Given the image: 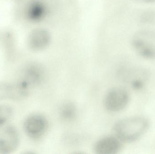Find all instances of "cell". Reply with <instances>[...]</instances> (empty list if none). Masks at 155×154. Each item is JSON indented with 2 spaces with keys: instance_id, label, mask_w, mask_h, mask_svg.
Returning <instances> with one entry per match:
<instances>
[{
  "instance_id": "7a4b0ae2",
  "label": "cell",
  "mask_w": 155,
  "mask_h": 154,
  "mask_svg": "<svg viewBox=\"0 0 155 154\" xmlns=\"http://www.w3.org/2000/svg\"><path fill=\"white\" fill-rule=\"evenodd\" d=\"M44 71L43 68L39 64H29L22 70L17 82L29 90L31 88L38 86L42 82Z\"/></svg>"
},
{
  "instance_id": "30bf717a",
  "label": "cell",
  "mask_w": 155,
  "mask_h": 154,
  "mask_svg": "<svg viewBox=\"0 0 155 154\" xmlns=\"http://www.w3.org/2000/svg\"><path fill=\"white\" fill-rule=\"evenodd\" d=\"M13 114V110L11 106L0 105V127L11 118Z\"/></svg>"
},
{
  "instance_id": "8fae6325",
  "label": "cell",
  "mask_w": 155,
  "mask_h": 154,
  "mask_svg": "<svg viewBox=\"0 0 155 154\" xmlns=\"http://www.w3.org/2000/svg\"><path fill=\"white\" fill-rule=\"evenodd\" d=\"M61 111V115L64 120H72L76 115V108L73 104L71 103L64 105Z\"/></svg>"
},
{
  "instance_id": "52a82bcc",
  "label": "cell",
  "mask_w": 155,
  "mask_h": 154,
  "mask_svg": "<svg viewBox=\"0 0 155 154\" xmlns=\"http://www.w3.org/2000/svg\"><path fill=\"white\" fill-rule=\"evenodd\" d=\"M28 92L17 82H0V100H20L26 96Z\"/></svg>"
},
{
  "instance_id": "ba28073f",
  "label": "cell",
  "mask_w": 155,
  "mask_h": 154,
  "mask_svg": "<svg viewBox=\"0 0 155 154\" xmlns=\"http://www.w3.org/2000/svg\"><path fill=\"white\" fill-rule=\"evenodd\" d=\"M122 148L121 141L117 137L107 136L96 143L94 150L97 154H115Z\"/></svg>"
},
{
  "instance_id": "5b68a950",
  "label": "cell",
  "mask_w": 155,
  "mask_h": 154,
  "mask_svg": "<svg viewBox=\"0 0 155 154\" xmlns=\"http://www.w3.org/2000/svg\"><path fill=\"white\" fill-rule=\"evenodd\" d=\"M133 44L141 56L147 58H155V32H141L134 39Z\"/></svg>"
},
{
  "instance_id": "9c48e42d",
  "label": "cell",
  "mask_w": 155,
  "mask_h": 154,
  "mask_svg": "<svg viewBox=\"0 0 155 154\" xmlns=\"http://www.w3.org/2000/svg\"><path fill=\"white\" fill-rule=\"evenodd\" d=\"M31 47L35 51H40L47 47L50 41L49 33L45 30H39L34 34Z\"/></svg>"
},
{
  "instance_id": "4fadbf2b",
  "label": "cell",
  "mask_w": 155,
  "mask_h": 154,
  "mask_svg": "<svg viewBox=\"0 0 155 154\" xmlns=\"http://www.w3.org/2000/svg\"><path fill=\"white\" fill-rule=\"evenodd\" d=\"M140 2H155V0H137Z\"/></svg>"
},
{
  "instance_id": "3957f363",
  "label": "cell",
  "mask_w": 155,
  "mask_h": 154,
  "mask_svg": "<svg viewBox=\"0 0 155 154\" xmlns=\"http://www.w3.org/2000/svg\"><path fill=\"white\" fill-rule=\"evenodd\" d=\"M129 101V94L126 90L121 87H114L107 93L104 105L107 111L117 113L124 109Z\"/></svg>"
},
{
  "instance_id": "277c9868",
  "label": "cell",
  "mask_w": 155,
  "mask_h": 154,
  "mask_svg": "<svg viewBox=\"0 0 155 154\" xmlns=\"http://www.w3.org/2000/svg\"><path fill=\"white\" fill-rule=\"evenodd\" d=\"M48 127V120L40 114H33L25 120L23 128L25 134L30 138L38 140L44 136Z\"/></svg>"
},
{
  "instance_id": "8992f818",
  "label": "cell",
  "mask_w": 155,
  "mask_h": 154,
  "mask_svg": "<svg viewBox=\"0 0 155 154\" xmlns=\"http://www.w3.org/2000/svg\"><path fill=\"white\" fill-rule=\"evenodd\" d=\"M20 143V136L16 128L9 125L0 128V154L14 152Z\"/></svg>"
},
{
  "instance_id": "6da1fadb",
  "label": "cell",
  "mask_w": 155,
  "mask_h": 154,
  "mask_svg": "<svg viewBox=\"0 0 155 154\" xmlns=\"http://www.w3.org/2000/svg\"><path fill=\"white\" fill-rule=\"evenodd\" d=\"M149 126V121L145 118L131 117L117 122L114 126V132L122 142L131 143L143 136Z\"/></svg>"
},
{
  "instance_id": "7c38bea8",
  "label": "cell",
  "mask_w": 155,
  "mask_h": 154,
  "mask_svg": "<svg viewBox=\"0 0 155 154\" xmlns=\"http://www.w3.org/2000/svg\"><path fill=\"white\" fill-rule=\"evenodd\" d=\"M34 4L30 7V15L32 19H39L43 14L44 8L40 4Z\"/></svg>"
}]
</instances>
